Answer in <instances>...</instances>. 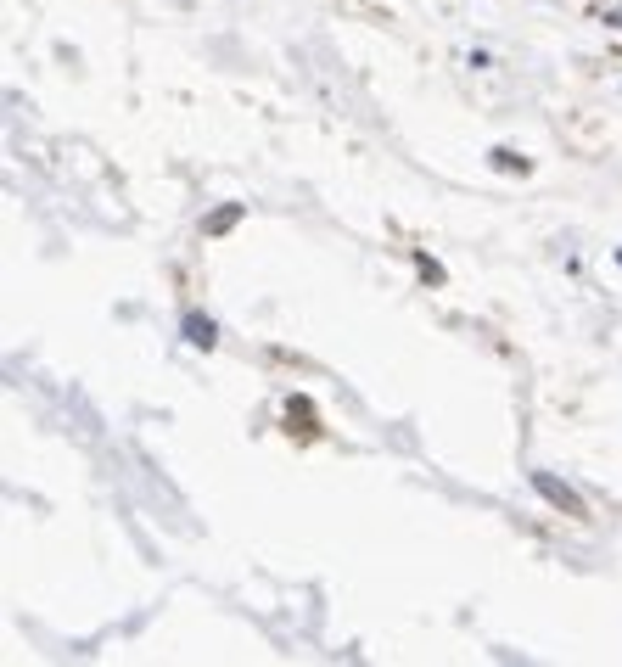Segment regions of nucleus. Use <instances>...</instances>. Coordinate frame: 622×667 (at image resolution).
I'll return each instance as SVG.
<instances>
[{"mask_svg":"<svg viewBox=\"0 0 622 667\" xmlns=\"http://www.w3.org/2000/svg\"><path fill=\"white\" fill-rule=\"evenodd\" d=\"M533 488H538V494H544V499H550L555 511H566V516H589V511H583V499L572 494V488H566V483H555L550 471H533Z\"/></svg>","mask_w":622,"mask_h":667,"instance_id":"1","label":"nucleus"},{"mask_svg":"<svg viewBox=\"0 0 622 667\" xmlns=\"http://www.w3.org/2000/svg\"><path fill=\"white\" fill-rule=\"evenodd\" d=\"M185 342H197V348H213V320L191 314V320H185Z\"/></svg>","mask_w":622,"mask_h":667,"instance_id":"2","label":"nucleus"},{"mask_svg":"<svg viewBox=\"0 0 622 667\" xmlns=\"http://www.w3.org/2000/svg\"><path fill=\"white\" fill-rule=\"evenodd\" d=\"M488 157H494V169H516V174L527 169V157H516V152H510V146H494V152H488Z\"/></svg>","mask_w":622,"mask_h":667,"instance_id":"3","label":"nucleus"},{"mask_svg":"<svg viewBox=\"0 0 622 667\" xmlns=\"http://www.w3.org/2000/svg\"><path fill=\"white\" fill-rule=\"evenodd\" d=\"M236 219H241V202H236V208H219V213H213V219H208V236H219V230H230V225H236Z\"/></svg>","mask_w":622,"mask_h":667,"instance_id":"4","label":"nucleus"}]
</instances>
